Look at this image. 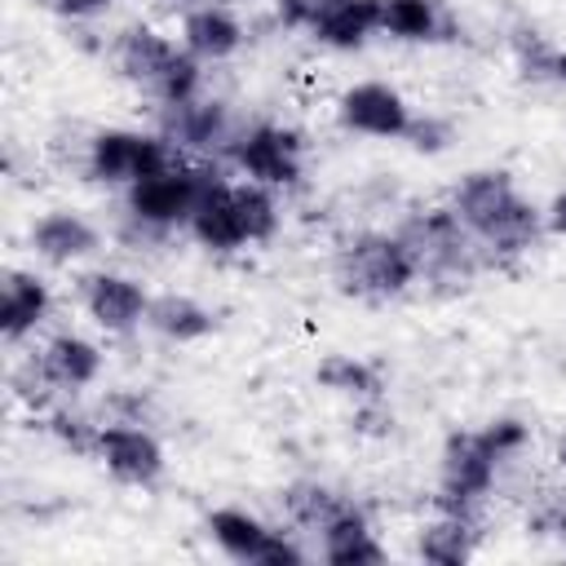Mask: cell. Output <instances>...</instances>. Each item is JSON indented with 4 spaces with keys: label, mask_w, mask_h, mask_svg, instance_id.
Returning a JSON list of instances; mask_svg holds the SVG:
<instances>
[{
    "label": "cell",
    "mask_w": 566,
    "mask_h": 566,
    "mask_svg": "<svg viewBox=\"0 0 566 566\" xmlns=\"http://www.w3.org/2000/svg\"><path fill=\"white\" fill-rule=\"evenodd\" d=\"M455 208V217L464 221V230L482 243L486 261H513L526 256L539 239H544V208H535L513 172L504 168H473L460 177V186L447 199Z\"/></svg>",
    "instance_id": "6da1fadb"
},
{
    "label": "cell",
    "mask_w": 566,
    "mask_h": 566,
    "mask_svg": "<svg viewBox=\"0 0 566 566\" xmlns=\"http://www.w3.org/2000/svg\"><path fill=\"white\" fill-rule=\"evenodd\" d=\"M531 442V424L517 416L486 420L482 429H451L438 455V495L433 504L447 513H478L495 491L500 469L522 455Z\"/></svg>",
    "instance_id": "7a4b0ae2"
},
{
    "label": "cell",
    "mask_w": 566,
    "mask_h": 566,
    "mask_svg": "<svg viewBox=\"0 0 566 566\" xmlns=\"http://www.w3.org/2000/svg\"><path fill=\"white\" fill-rule=\"evenodd\" d=\"M115 71L142 88L146 97H155L159 106H177L203 93V62L195 53H186L181 40H172L168 31L150 27V22H133L115 35Z\"/></svg>",
    "instance_id": "3957f363"
},
{
    "label": "cell",
    "mask_w": 566,
    "mask_h": 566,
    "mask_svg": "<svg viewBox=\"0 0 566 566\" xmlns=\"http://www.w3.org/2000/svg\"><path fill=\"white\" fill-rule=\"evenodd\" d=\"M332 279L345 296L394 301L420 283V270L398 230H354L332 252Z\"/></svg>",
    "instance_id": "277c9868"
},
{
    "label": "cell",
    "mask_w": 566,
    "mask_h": 566,
    "mask_svg": "<svg viewBox=\"0 0 566 566\" xmlns=\"http://www.w3.org/2000/svg\"><path fill=\"white\" fill-rule=\"evenodd\" d=\"M221 172L208 164V159H172L168 168H159L155 177L137 181L124 190V217L137 234H172V230H186L203 190L217 181Z\"/></svg>",
    "instance_id": "5b68a950"
},
{
    "label": "cell",
    "mask_w": 566,
    "mask_h": 566,
    "mask_svg": "<svg viewBox=\"0 0 566 566\" xmlns=\"http://www.w3.org/2000/svg\"><path fill=\"white\" fill-rule=\"evenodd\" d=\"M398 234L407 239L411 256H416V270L420 279L429 283H469L482 265H486V252L482 243L464 230V221L455 217L451 203H433V208H416L402 217Z\"/></svg>",
    "instance_id": "8992f818"
},
{
    "label": "cell",
    "mask_w": 566,
    "mask_h": 566,
    "mask_svg": "<svg viewBox=\"0 0 566 566\" xmlns=\"http://www.w3.org/2000/svg\"><path fill=\"white\" fill-rule=\"evenodd\" d=\"M97 376H102V349H97V340H88L80 332H53L35 349V358L27 363V371L13 376V389L35 411H49L53 398H75L80 389L97 385Z\"/></svg>",
    "instance_id": "52a82bcc"
},
{
    "label": "cell",
    "mask_w": 566,
    "mask_h": 566,
    "mask_svg": "<svg viewBox=\"0 0 566 566\" xmlns=\"http://www.w3.org/2000/svg\"><path fill=\"white\" fill-rule=\"evenodd\" d=\"M172 159H181V150L155 128H97L84 142V177L93 186H111V190H128L146 177H155L159 168H168Z\"/></svg>",
    "instance_id": "ba28073f"
},
{
    "label": "cell",
    "mask_w": 566,
    "mask_h": 566,
    "mask_svg": "<svg viewBox=\"0 0 566 566\" xmlns=\"http://www.w3.org/2000/svg\"><path fill=\"white\" fill-rule=\"evenodd\" d=\"M248 181H261L270 190H292L301 186L305 177V137L292 128V124H279V119H256V124H243L230 142V155H226Z\"/></svg>",
    "instance_id": "9c48e42d"
},
{
    "label": "cell",
    "mask_w": 566,
    "mask_h": 566,
    "mask_svg": "<svg viewBox=\"0 0 566 566\" xmlns=\"http://www.w3.org/2000/svg\"><path fill=\"white\" fill-rule=\"evenodd\" d=\"M203 526L230 562H243V566H301L305 562V548L296 544V531L270 526L265 517H256L248 509H234V504L212 509Z\"/></svg>",
    "instance_id": "30bf717a"
},
{
    "label": "cell",
    "mask_w": 566,
    "mask_h": 566,
    "mask_svg": "<svg viewBox=\"0 0 566 566\" xmlns=\"http://www.w3.org/2000/svg\"><path fill=\"white\" fill-rule=\"evenodd\" d=\"M239 128L243 124L234 119L230 102L208 97V93L177 102V106H159V133L190 159H226Z\"/></svg>",
    "instance_id": "8fae6325"
},
{
    "label": "cell",
    "mask_w": 566,
    "mask_h": 566,
    "mask_svg": "<svg viewBox=\"0 0 566 566\" xmlns=\"http://www.w3.org/2000/svg\"><path fill=\"white\" fill-rule=\"evenodd\" d=\"M93 460L124 486H155L164 478V442L142 420H102Z\"/></svg>",
    "instance_id": "7c38bea8"
},
{
    "label": "cell",
    "mask_w": 566,
    "mask_h": 566,
    "mask_svg": "<svg viewBox=\"0 0 566 566\" xmlns=\"http://www.w3.org/2000/svg\"><path fill=\"white\" fill-rule=\"evenodd\" d=\"M416 111L407 106V97L385 84V80H358L349 84L340 97H336V124L345 133H358V137H380V142H394V137H407Z\"/></svg>",
    "instance_id": "4fadbf2b"
},
{
    "label": "cell",
    "mask_w": 566,
    "mask_h": 566,
    "mask_svg": "<svg viewBox=\"0 0 566 566\" xmlns=\"http://www.w3.org/2000/svg\"><path fill=\"white\" fill-rule=\"evenodd\" d=\"M80 305L84 314L111 332V336H128L137 327H146L150 314V292L142 287V279L119 274V270H93L80 279Z\"/></svg>",
    "instance_id": "5bb4252c"
},
{
    "label": "cell",
    "mask_w": 566,
    "mask_h": 566,
    "mask_svg": "<svg viewBox=\"0 0 566 566\" xmlns=\"http://www.w3.org/2000/svg\"><path fill=\"white\" fill-rule=\"evenodd\" d=\"M305 31L323 49L354 53L380 35V0H310Z\"/></svg>",
    "instance_id": "9a60e30c"
},
{
    "label": "cell",
    "mask_w": 566,
    "mask_h": 566,
    "mask_svg": "<svg viewBox=\"0 0 566 566\" xmlns=\"http://www.w3.org/2000/svg\"><path fill=\"white\" fill-rule=\"evenodd\" d=\"M27 248L44 265H75V261H88L102 248V234H97V226L84 212H75V208H49L44 217L31 221Z\"/></svg>",
    "instance_id": "2e32d148"
},
{
    "label": "cell",
    "mask_w": 566,
    "mask_h": 566,
    "mask_svg": "<svg viewBox=\"0 0 566 566\" xmlns=\"http://www.w3.org/2000/svg\"><path fill=\"white\" fill-rule=\"evenodd\" d=\"M53 314V287L35 274V270H18L9 265L4 270V283H0V336L9 345L35 336Z\"/></svg>",
    "instance_id": "e0dca14e"
},
{
    "label": "cell",
    "mask_w": 566,
    "mask_h": 566,
    "mask_svg": "<svg viewBox=\"0 0 566 566\" xmlns=\"http://www.w3.org/2000/svg\"><path fill=\"white\" fill-rule=\"evenodd\" d=\"M186 230H190V239H195L199 248H208V252H239V248H252V243H248L243 212H239L234 181L217 177V181L203 190V199H199V208H195V217H190Z\"/></svg>",
    "instance_id": "ac0fdd59"
},
{
    "label": "cell",
    "mask_w": 566,
    "mask_h": 566,
    "mask_svg": "<svg viewBox=\"0 0 566 566\" xmlns=\"http://www.w3.org/2000/svg\"><path fill=\"white\" fill-rule=\"evenodd\" d=\"M181 44H186V53H195L208 66V62H230L248 44V31L226 4L203 0L181 13Z\"/></svg>",
    "instance_id": "d6986e66"
},
{
    "label": "cell",
    "mask_w": 566,
    "mask_h": 566,
    "mask_svg": "<svg viewBox=\"0 0 566 566\" xmlns=\"http://www.w3.org/2000/svg\"><path fill=\"white\" fill-rule=\"evenodd\" d=\"M314 539H318V557L327 566H376V562H385V544L376 539L367 513L354 500H345V509Z\"/></svg>",
    "instance_id": "ffe728a7"
},
{
    "label": "cell",
    "mask_w": 566,
    "mask_h": 566,
    "mask_svg": "<svg viewBox=\"0 0 566 566\" xmlns=\"http://www.w3.org/2000/svg\"><path fill=\"white\" fill-rule=\"evenodd\" d=\"M478 544H482V531L473 513H447V509H438L416 535V553L433 566H464L478 553Z\"/></svg>",
    "instance_id": "44dd1931"
},
{
    "label": "cell",
    "mask_w": 566,
    "mask_h": 566,
    "mask_svg": "<svg viewBox=\"0 0 566 566\" xmlns=\"http://www.w3.org/2000/svg\"><path fill=\"white\" fill-rule=\"evenodd\" d=\"M380 35L402 44H438L451 40L455 27L438 0H380Z\"/></svg>",
    "instance_id": "7402d4cb"
},
{
    "label": "cell",
    "mask_w": 566,
    "mask_h": 566,
    "mask_svg": "<svg viewBox=\"0 0 566 566\" xmlns=\"http://www.w3.org/2000/svg\"><path fill=\"white\" fill-rule=\"evenodd\" d=\"M146 327L172 345H190V340H203L212 336L217 318L203 301L186 296V292H164V296H150V314H146Z\"/></svg>",
    "instance_id": "603a6c76"
},
{
    "label": "cell",
    "mask_w": 566,
    "mask_h": 566,
    "mask_svg": "<svg viewBox=\"0 0 566 566\" xmlns=\"http://www.w3.org/2000/svg\"><path fill=\"white\" fill-rule=\"evenodd\" d=\"M345 500H349V495H340L336 486H327V482H318V478L287 482L283 495H279L287 526H292V531H310V535H318V531L345 509Z\"/></svg>",
    "instance_id": "cb8c5ba5"
},
{
    "label": "cell",
    "mask_w": 566,
    "mask_h": 566,
    "mask_svg": "<svg viewBox=\"0 0 566 566\" xmlns=\"http://www.w3.org/2000/svg\"><path fill=\"white\" fill-rule=\"evenodd\" d=\"M314 385L327 389V394L354 398V402H380V389H385L380 367L358 358V354H327V358H318Z\"/></svg>",
    "instance_id": "d4e9b609"
},
{
    "label": "cell",
    "mask_w": 566,
    "mask_h": 566,
    "mask_svg": "<svg viewBox=\"0 0 566 566\" xmlns=\"http://www.w3.org/2000/svg\"><path fill=\"white\" fill-rule=\"evenodd\" d=\"M97 429H102V420H93L88 411H80V407H71V402H57V407L44 411V433H49L57 447L75 451V455H93Z\"/></svg>",
    "instance_id": "484cf974"
},
{
    "label": "cell",
    "mask_w": 566,
    "mask_h": 566,
    "mask_svg": "<svg viewBox=\"0 0 566 566\" xmlns=\"http://www.w3.org/2000/svg\"><path fill=\"white\" fill-rule=\"evenodd\" d=\"M526 535L566 544V486H539L526 504Z\"/></svg>",
    "instance_id": "4316f807"
},
{
    "label": "cell",
    "mask_w": 566,
    "mask_h": 566,
    "mask_svg": "<svg viewBox=\"0 0 566 566\" xmlns=\"http://www.w3.org/2000/svg\"><path fill=\"white\" fill-rule=\"evenodd\" d=\"M402 142H411V150H420V155H438V150H447V142H451V124L438 119V115H416Z\"/></svg>",
    "instance_id": "83f0119b"
},
{
    "label": "cell",
    "mask_w": 566,
    "mask_h": 566,
    "mask_svg": "<svg viewBox=\"0 0 566 566\" xmlns=\"http://www.w3.org/2000/svg\"><path fill=\"white\" fill-rule=\"evenodd\" d=\"M57 18H71V22H88V18H97V13H106L115 0H44Z\"/></svg>",
    "instance_id": "f1b7e54d"
},
{
    "label": "cell",
    "mask_w": 566,
    "mask_h": 566,
    "mask_svg": "<svg viewBox=\"0 0 566 566\" xmlns=\"http://www.w3.org/2000/svg\"><path fill=\"white\" fill-rule=\"evenodd\" d=\"M544 226H548V234L566 239V186L548 199V208H544Z\"/></svg>",
    "instance_id": "f546056e"
},
{
    "label": "cell",
    "mask_w": 566,
    "mask_h": 566,
    "mask_svg": "<svg viewBox=\"0 0 566 566\" xmlns=\"http://www.w3.org/2000/svg\"><path fill=\"white\" fill-rule=\"evenodd\" d=\"M548 80L566 84V49H553V57H548Z\"/></svg>",
    "instance_id": "4dcf8cb0"
},
{
    "label": "cell",
    "mask_w": 566,
    "mask_h": 566,
    "mask_svg": "<svg viewBox=\"0 0 566 566\" xmlns=\"http://www.w3.org/2000/svg\"><path fill=\"white\" fill-rule=\"evenodd\" d=\"M553 460L566 469V433H557V442H553Z\"/></svg>",
    "instance_id": "1f68e13d"
},
{
    "label": "cell",
    "mask_w": 566,
    "mask_h": 566,
    "mask_svg": "<svg viewBox=\"0 0 566 566\" xmlns=\"http://www.w3.org/2000/svg\"><path fill=\"white\" fill-rule=\"evenodd\" d=\"M181 4H203V0H181Z\"/></svg>",
    "instance_id": "d6a6232c"
}]
</instances>
